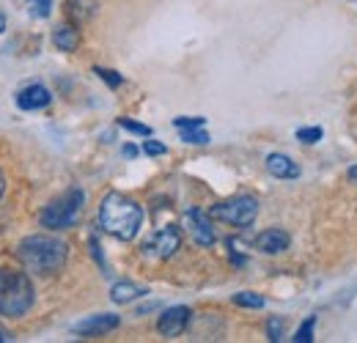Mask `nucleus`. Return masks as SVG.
<instances>
[{"label":"nucleus","instance_id":"30","mask_svg":"<svg viewBox=\"0 0 357 343\" xmlns=\"http://www.w3.org/2000/svg\"><path fill=\"white\" fill-rule=\"evenodd\" d=\"M3 190H6V178H3V173H0V195H3Z\"/></svg>","mask_w":357,"mask_h":343},{"label":"nucleus","instance_id":"27","mask_svg":"<svg viewBox=\"0 0 357 343\" xmlns=\"http://www.w3.org/2000/svg\"><path fill=\"white\" fill-rule=\"evenodd\" d=\"M349 178L357 184V165H352V168H349Z\"/></svg>","mask_w":357,"mask_h":343},{"label":"nucleus","instance_id":"6","mask_svg":"<svg viewBox=\"0 0 357 343\" xmlns=\"http://www.w3.org/2000/svg\"><path fill=\"white\" fill-rule=\"evenodd\" d=\"M184 225H187V231H190V236H192V242L195 245H201V247H209V245H215V228H212V215H206L204 209H187V215H184Z\"/></svg>","mask_w":357,"mask_h":343},{"label":"nucleus","instance_id":"23","mask_svg":"<svg viewBox=\"0 0 357 343\" xmlns=\"http://www.w3.org/2000/svg\"><path fill=\"white\" fill-rule=\"evenodd\" d=\"M321 127H305V129H297V140H303V143H316V140H321Z\"/></svg>","mask_w":357,"mask_h":343},{"label":"nucleus","instance_id":"25","mask_svg":"<svg viewBox=\"0 0 357 343\" xmlns=\"http://www.w3.org/2000/svg\"><path fill=\"white\" fill-rule=\"evenodd\" d=\"M168 148H165V143H160V140H146L143 143V154H149V157H160V154H165Z\"/></svg>","mask_w":357,"mask_h":343},{"label":"nucleus","instance_id":"29","mask_svg":"<svg viewBox=\"0 0 357 343\" xmlns=\"http://www.w3.org/2000/svg\"><path fill=\"white\" fill-rule=\"evenodd\" d=\"M6 341H11V335H6V333L0 330V343H6Z\"/></svg>","mask_w":357,"mask_h":343},{"label":"nucleus","instance_id":"4","mask_svg":"<svg viewBox=\"0 0 357 343\" xmlns=\"http://www.w3.org/2000/svg\"><path fill=\"white\" fill-rule=\"evenodd\" d=\"M83 204H86L83 190H69L61 198L47 204L45 209H42V215H39V222L45 228H50V231H66V228H72L80 220Z\"/></svg>","mask_w":357,"mask_h":343},{"label":"nucleus","instance_id":"3","mask_svg":"<svg viewBox=\"0 0 357 343\" xmlns=\"http://www.w3.org/2000/svg\"><path fill=\"white\" fill-rule=\"evenodd\" d=\"M33 283L25 272L0 269V316L20 319L33 307Z\"/></svg>","mask_w":357,"mask_h":343},{"label":"nucleus","instance_id":"14","mask_svg":"<svg viewBox=\"0 0 357 343\" xmlns=\"http://www.w3.org/2000/svg\"><path fill=\"white\" fill-rule=\"evenodd\" d=\"M143 294H146V289L137 286V283H130V280H119V283L110 289V300L116 302V305H127V302L137 300V297H143Z\"/></svg>","mask_w":357,"mask_h":343},{"label":"nucleus","instance_id":"15","mask_svg":"<svg viewBox=\"0 0 357 343\" xmlns=\"http://www.w3.org/2000/svg\"><path fill=\"white\" fill-rule=\"evenodd\" d=\"M66 14L75 22H89L96 14V0H66Z\"/></svg>","mask_w":357,"mask_h":343},{"label":"nucleus","instance_id":"5","mask_svg":"<svg viewBox=\"0 0 357 343\" xmlns=\"http://www.w3.org/2000/svg\"><path fill=\"white\" fill-rule=\"evenodd\" d=\"M212 220H220V222H228L234 228H250L256 222V215H259V201L250 198V195H236L231 201H223L218 206H212Z\"/></svg>","mask_w":357,"mask_h":343},{"label":"nucleus","instance_id":"18","mask_svg":"<svg viewBox=\"0 0 357 343\" xmlns=\"http://www.w3.org/2000/svg\"><path fill=\"white\" fill-rule=\"evenodd\" d=\"M93 75H96L99 80H105L110 88H119L121 83H124V77H121L119 72H113V69H102V66H96V69H93Z\"/></svg>","mask_w":357,"mask_h":343},{"label":"nucleus","instance_id":"8","mask_svg":"<svg viewBox=\"0 0 357 343\" xmlns=\"http://www.w3.org/2000/svg\"><path fill=\"white\" fill-rule=\"evenodd\" d=\"M178 247H181V234H178L176 225H168V228H162L143 250H149L151 256H157V258H171V256H176Z\"/></svg>","mask_w":357,"mask_h":343},{"label":"nucleus","instance_id":"20","mask_svg":"<svg viewBox=\"0 0 357 343\" xmlns=\"http://www.w3.org/2000/svg\"><path fill=\"white\" fill-rule=\"evenodd\" d=\"M119 127L127 129V132H132V135L151 137V127H146V124H137V121H132V119H119Z\"/></svg>","mask_w":357,"mask_h":343},{"label":"nucleus","instance_id":"24","mask_svg":"<svg viewBox=\"0 0 357 343\" xmlns=\"http://www.w3.org/2000/svg\"><path fill=\"white\" fill-rule=\"evenodd\" d=\"M267 335H269V341H275V343L283 338V321H280V319H269Z\"/></svg>","mask_w":357,"mask_h":343},{"label":"nucleus","instance_id":"10","mask_svg":"<svg viewBox=\"0 0 357 343\" xmlns=\"http://www.w3.org/2000/svg\"><path fill=\"white\" fill-rule=\"evenodd\" d=\"M289 242L291 239H289V234L283 228H267V231H261L256 236V250H261L267 256H278V253L289 250Z\"/></svg>","mask_w":357,"mask_h":343},{"label":"nucleus","instance_id":"26","mask_svg":"<svg viewBox=\"0 0 357 343\" xmlns=\"http://www.w3.org/2000/svg\"><path fill=\"white\" fill-rule=\"evenodd\" d=\"M124 157H130V160L137 157V148H135V146H124Z\"/></svg>","mask_w":357,"mask_h":343},{"label":"nucleus","instance_id":"17","mask_svg":"<svg viewBox=\"0 0 357 343\" xmlns=\"http://www.w3.org/2000/svg\"><path fill=\"white\" fill-rule=\"evenodd\" d=\"M181 140H184V143H192V146H206L212 137L201 127H195V129H181Z\"/></svg>","mask_w":357,"mask_h":343},{"label":"nucleus","instance_id":"9","mask_svg":"<svg viewBox=\"0 0 357 343\" xmlns=\"http://www.w3.org/2000/svg\"><path fill=\"white\" fill-rule=\"evenodd\" d=\"M187 324H190V307L176 305V307H168V310L160 316L157 330H160V335H165V338H176V335H181V333L187 330Z\"/></svg>","mask_w":357,"mask_h":343},{"label":"nucleus","instance_id":"12","mask_svg":"<svg viewBox=\"0 0 357 343\" xmlns=\"http://www.w3.org/2000/svg\"><path fill=\"white\" fill-rule=\"evenodd\" d=\"M267 171L275 176V178H297L300 176V165L286 157V154H269L267 157Z\"/></svg>","mask_w":357,"mask_h":343},{"label":"nucleus","instance_id":"11","mask_svg":"<svg viewBox=\"0 0 357 343\" xmlns=\"http://www.w3.org/2000/svg\"><path fill=\"white\" fill-rule=\"evenodd\" d=\"M50 102H52V93L45 86H39V83L25 86L17 93V107L20 110H45Z\"/></svg>","mask_w":357,"mask_h":343},{"label":"nucleus","instance_id":"28","mask_svg":"<svg viewBox=\"0 0 357 343\" xmlns=\"http://www.w3.org/2000/svg\"><path fill=\"white\" fill-rule=\"evenodd\" d=\"M3 31H6V14L0 11V33H3Z\"/></svg>","mask_w":357,"mask_h":343},{"label":"nucleus","instance_id":"21","mask_svg":"<svg viewBox=\"0 0 357 343\" xmlns=\"http://www.w3.org/2000/svg\"><path fill=\"white\" fill-rule=\"evenodd\" d=\"M206 124V119H201V116H178V119H174V127L176 129H195V127H204Z\"/></svg>","mask_w":357,"mask_h":343},{"label":"nucleus","instance_id":"19","mask_svg":"<svg viewBox=\"0 0 357 343\" xmlns=\"http://www.w3.org/2000/svg\"><path fill=\"white\" fill-rule=\"evenodd\" d=\"M313 327H316V316H308V319H305V324L297 330L294 341H297V343H311L313 341Z\"/></svg>","mask_w":357,"mask_h":343},{"label":"nucleus","instance_id":"22","mask_svg":"<svg viewBox=\"0 0 357 343\" xmlns=\"http://www.w3.org/2000/svg\"><path fill=\"white\" fill-rule=\"evenodd\" d=\"M28 6H31V14L33 17H50V8H52V0H28Z\"/></svg>","mask_w":357,"mask_h":343},{"label":"nucleus","instance_id":"1","mask_svg":"<svg viewBox=\"0 0 357 343\" xmlns=\"http://www.w3.org/2000/svg\"><path fill=\"white\" fill-rule=\"evenodd\" d=\"M69 256V245L55 239V236H45V234H36V236H25L20 245H17V258L20 264L33 272V275H55L63 269Z\"/></svg>","mask_w":357,"mask_h":343},{"label":"nucleus","instance_id":"2","mask_svg":"<svg viewBox=\"0 0 357 343\" xmlns=\"http://www.w3.org/2000/svg\"><path fill=\"white\" fill-rule=\"evenodd\" d=\"M143 225V209L121 192H107L99 206V228L121 242H132Z\"/></svg>","mask_w":357,"mask_h":343},{"label":"nucleus","instance_id":"7","mask_svg":"<svg viewBox=\"0 0 357 343\" xmlns=\"http://www.w3.org/2000/svg\"><path fill=\"white\" fill-rule=\"evenodd\" d=\"M119 324H121V319H119V316H113V313H99V316H89V319L77 321L72 330H75L77 335H83V338H96V335L113 333Z\"/></svg>","mask_w":357,"mask_h":343},{"label":"nucleus","instance_id":"16","mask_svg":"<svg viewBox=\"0 0 357 343\" xmlns=\"http://www.w3.org/2000/svg\"><path fill=\"white\" fill-rule=\"evenodd\" d=\"M234 305H239V307H264V297L261 294H256V291H239V294H234Z\"/></svg>","mask_w":357,"mask_h":343},{"label":"nucleus","instance_id":"13","mask_svg":"<svg viewBox=\"0 0 357 343\" xmlns=\"http://www.w3.org/2000/svg\"><path fill=\"white\" fill-rule=\"evenodd\" d=\"M52 44L61 49V52H75L77 44H80V33L75 25H58L55 33H52Z\"/></svg>","mask_w":357,"mask_h":343}]
</instances>
